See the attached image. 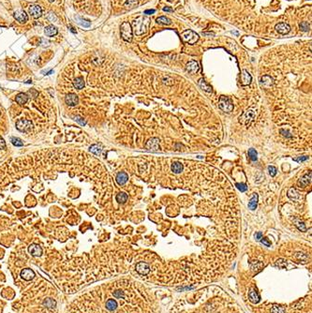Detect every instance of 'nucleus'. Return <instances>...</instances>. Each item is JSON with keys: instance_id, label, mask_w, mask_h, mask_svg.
Masks as SVG:
<instances>
[{"instance_id": "obj_1", "label": "nucleus", "mask_w": 312, "mask_h": 313, "mask_svg": "<svg viewBox=\"0 0 312 313\" xmlns=\"http://www.w3.org/2000/svg\"><path fill=\"white\" fill-rule=\"evenodd\" d=\"M150 25V19L146 16H140L132 23V31L135 35L141 36L147 32Z\"/></svg>"}, {"instance_id": "obj_2", "label": "nucleus", "mask_w": 312, "mask_h": 313, "mask_svg": "<svg viewBox=\"0 0 312 313\" xmlns=\"http://www.w3.org/2000/svg\"><path fill=\"white\" fill-rule=\"evenodd\" d=\"M120 34L122 39L127 42H131L132 41V27L128 22H124L120 26Z\"/></svg>"}, {"instance_id": "obj_3", "label": "nucleus", "mask_w": 312, "mask_h": 313, "mask_svg": "<svg viewBox=\"0 0 312 313\" xmlns=\"http://www.w3.org/2000/svg\"><path fill=\"white\" fill-rule=\"evenodd\" d=\"M256 117V112L253 109H248L239 117V123L243 126H248Z\"/></svg>"}, {"instance_id": "obj_4", "label": "nucleus", "mask_w": 312, "mask_h": 313, "mask_svg": "<svg viewBox=\"0 0 312 313\" xmlns=\"http://www.w3.org/2000/svg\"><path fill=\"white\" fill-rule=\"evenodd\" d=\"M16 128L21 132H30L33 130V123L27 119H19L16 122Z\"/></svg>"}, {"instance_id": "obj_5", "label": "nucleus", "mask_w": 312, "mask_h": 313, "mask_svg": "<svg viewBox=\"0 0 312 313\" xmlns=\"http://www.w3.org/2000/svg\"><path fill=\"white\" fill-rule=\"evenodd\" d=\"M218 107L225 113H231L233 110V104L232 100L224 96H221L218 100Z\"/></svg>"}, {"instance_id": "obj_6", "label": "nucleus", "mask_w": 312, "mask_h": 313, "mask_svg": "<svg viewBox=\"0 0 312 313\" xmlns=\"http://www.w3.org/2000/svg\"><path fill=\"white\" fill-rule=\"evenodd\" d=\"M182 39L185 42H187L189 44H194L198 41L199 36L194 31L189 29V30H186L182 33Z\"/></svg>"}, {"instance_id": "obj_7", "label": "nucleus", "mask_w": 312, "mask_h": 313, "mask_svg": "<svg viewBox=\"0 0 312 313\" xmlns=\"http://www.w3.org/2000/svg\"><path fill=\"white\" fill-rule=\"evenodd\" d=\"M145 148L149 151H158L159 149V140L158 138H151L146 143Z\"/></svg>"}, {"instance_id": "obj_8", "label": "nucleus", "mask_w": 312, "mask_h": 313, "mask_svg": "<svg viewBox=\"0 0 312 313\" xmlns=\"http://www.w3.org/2000/svg\"><path fill=\"white\" fill-rule=\"evenodd\" d=\"M136 271L142 276L147 275L150 272V266L147 263L144 262H140L136 264Z\"/></svg>"}, {"instance_id": "obj_9", "label": "nucleus", "mask_w": 312, "mask_h": 313, "mask_svg": "<svg viewBox=\"0 0 312 313\" xmlns=\"http://www.w3.org/2000/svg\"><path fill=\"white\" fill-rule=\"evenodd\" d=\"M13 17H14V19L17 21V22H19L21 24H25L28 21V16L27 14L24 11V10H16L13 14Z\"/></svg>"}, {"instance_id": "obj_10", "label": "nucleus", "mask_w": 312, "mask_h": 313, "mask_svg": "<svg viewBox=\"0 0 312 313\" xmlns=\"http://www.w3.org/2000/svg\"><path fill=\"white\" fill-rule=\"evenodd\" d=\"M29 14L35 19H38L42 15V10L39 5L33 4L29 7Z\"/></svg>"}, {"instance_id": "obj_11", "label": "nucleus", "mask_w": 312, "mask_h": 313, "mask_svg": "<svg viewBox=\"0 0 312 313\" xmlns=\"http://www.w3.org/2000/svg\"><path fill=\"white\" fill-rule=\"evenodd\" d=\"M65 102L68 106H76L79 102V98L74 93H69L65 97Z\"/></svg>"}, {"instance_id": "obj_12", "label": "nucleus", "mask_w": 312, "mask_h": 313, "mask_svg": "<svg viewBox=\"0 0 312 313\" xmlns=\"http://www.w3.org/2000/svg\"><path fill=\"white\" fill-rule=\"evenodd\" d=\"M20 276H21V278H22L23 280L29 281V280H32L35 278L36 274H35V272H34L32 269H30V268H25V269H23V270L21 271Z\"/></svg>"}, {"instance_id": "obj_13", "label": "nucleus", "mask_w": 312, "mask_h": 313, "mask_svg": "<svg viewBox=\"0 0 312 313\" xmlns=\"http://www.w3.org/2000/svg\"><path fill=\"white\" fill-rule=\"evenodd\" d=\"M28 252L34 257H40L42 254V248L37 244H32L28 247Z\"/></svg>"}, {"instance_id": "obj_14", "label": "nucleus", "mask_w": 312, "mask_h": 313, "mask_svg": "<svg viewBox=\"0 0 312 313\" xmlns=\"http://www.w3.org/2000/svg\"><path fill=\"white\" fill-rule=\"evenodd\" d=\"M273 84H274V80L269 75H263L260 79V84L263 88H269L273 85Z\"/></svg>"}, {"instance_id": "obj_15", "label": "nucleus", "mask_w": 312, "mask_h": 313, "mask_svg": "<svg viewBox=\"0 0 312 313\" xmlns=\"http://www.w3.org/2000/svg\"><path fill=\"white\" fill-rule=\"evenodd\" d=\"M200 69V67H199V64L198 62L192 60V61H189L187 66H186V70L190 73V74H195V73H197Z\"/></svg>"}, {"instance_id": "obj_16", "label": "nucleus", "mask_w": 312, "mask_h": 313, "mask_svg": "<svg viewBox=\"0 0 312 313\" xmlns=\"http://www.w3.org/2000/svg\"><path fill=\"white\" fill-rule=\"evenodd\" d=\"M275 29H276L279 34L285 35V34H288L291 31V26L286 23H279V24L276 25V26H275Z\"/></svg>"}, {"instance_id": "obj_17", "label": "nucleus", "mask_w": 312, "mask_h": 313, "mask_svg": "<svg viewBox=\"0 0 312 313\" xmlns=\"http://www.w3.org/2000/svg\"><path fill=\"white\" fill-rule=\"evenodd\" d=\"M311 182V172H309L308 174H305L302 178L299 179L298 181V186L300 188H306L308 184H310Z\"/></svg>"}, {"instance_id": "obj_18", "label": "nucleus", "mask_w": 312, "mask_h": 313, "mask_svg": "<svg viewBox=\"0 0 312 313\" xmlns=\"http://www.w3.org/2000/svg\"><path fill=\"white\" fill-rule=\"evenodd\" d=\"M288 197H289L291 200L296 201H299L302 200V197H301V195L299 194V192H298L295 189H293V188H291V189L288 190Z\"/></svg>"}, {"instance_id": "obj_19", "label": "nucleus", "mask_w": 312, "mask_h": 313, "mask_svg": "<svg viewBox=\"0 0 312 313\" xmlns=\"http://www.w3.org/2000/svg\"><path fill=\"white\" fill-rule=\"evenodd\" d=\"M115 180H116V182H117L118 185L123 186V185H125V184L127 183V181L128 180V175H127V174L125 173V172H120V173L117 174Z\"/></svg>"}, {"instance_id": "obj_20", "label": "nucleus", "mask_w": 312, "mask_h": 313, "mask_svg": "<svg viewBox=\"0 0 312 313\" xmlns=\"http://www.w3.org/2000/svg\"><path fill=\"white\" fill-rule=\"evenodd\" d=\"M57 33H58L57 28L53 25H50L44 28V34L47 37H54L57 35Z\"/></svg>"}, {"instance_id": "obj_21", "label": "nucleus", "mask_w": 312, "mask_h": 313, "mask_svg": "<svg viewBox=\"0 0 312 313\" xmlns=\"http://www.w3.org/2000/svg\"><path fill=\"white\" fill-rule=\"evenodd\" d=\"M252 81V77L249 74V72L246 69L242 71V85H248Z\"/></svg>"}, {"instance_id": "obj_22", "label": "nucleus", "mask_w": 312, "mask_h": 313, "mask_svg": "<svg viewBox=\"0 0 312 313\" xmlns=\"http://www.w3.org/2000/svg\"><path fill=\"white\" fill-rule=\"evenodd\" d=\"M248 298L250 300V302H252L253 304H257L260 302V296L258 292H257L255 290H250L249 293H248Z\"/></svg>"}, {"instance_id": "obj_23", "label": "nucleus", "mask_w": 312, "mask_h": 313, "mask_svg": "<svg viewBox=\"0 0 312 313\" xmlns=\"http://www.w3.org/2000/svg\"><path fill=\"white\" fill-rule=\"evenodd\" d=\"M183 169H184V166L181 162L175 161L172 164V172L174 174H180L181 172H183Z\"/></svg>"}, {"instance_id": "obj_24", "label": "nucleus", "mask_w": 312, "mask_h": 313, "mask_svg": "<svg viewBox=\"0 0 312 313\" xmlns=\"http://www.w3.org/2000/svg\"><path fill=\"white\" fill-rule=\"evenodd\" d=\"M257 205H258V194L254 193L248 202V208L250 210H255L257 208Z\"/></svg>"}, {"instance_id": "obj_25", "label": "nucleus", "mask_w": 312, "mask_h": 313, "mask_svg": "<svg viewBox=\"0 0 312 313\" xmlns=\"http://www.w3.org/2000/svg\"><path fill=\"white\" fill-rule=\"evenodd\" d=\"M73 86H74L76 89L81 90L84 87V80L83 77H77L73 81Z\"/></svg>"}, {"instance_id": "obj_26", "label": "nucleus", "mask_w": 312, "mask_h": 313, "mask_svg": "<svg viewBox=\"0 0 312 313\" xmlns=\"http://www.w3.org/2000/svg\"><path fill=\"white\" fill-rule=\"evenodd\" d=\"M42 305L45 307L52 309V308H54V307H57V302H56V300H53V298H45L43 300V302H42Z\"/></svg>"}, {"instance_id": "obj_27", "label": "nucleus", "mask_w": 312, "mask_h": 313, "mask_svg": "<svg viewBox=\"0 0 312 313\" xmlns=\"http://www.w3.org/2000/svg\"><path fill=\"white\" fill-rule=\"evenodd\" d=\"M28 100V96L25 93H20L16 96V102L19 104H25Z\"/></svg>"}, {"instance_id": "obj_28", "label": "nucleus", "mask_w": 312, "mask_h": 313, "mask_svg": "<svg viewBox=\"0 0 312 313\" xmlns=\"http://www.w3.org/2000/svg\"><path fill=\"white\" fill-rule=\"evenodd\" d=\"M117 307V302L115 299H109L106 302V308L110 311H114Z\"/></svg>"}, {"instance_id": "obj_29", "label": "nucleus", "mask_w": 312, "mask_h": 313, "mask_svg": "<svg viewBox=\"0 0 312 313\" xmlns=\"http://www.w3.org/2000/svg\"><path fill=\"white\" fill-rule=\"evenodd\" d=\"M198 84H199L200 87H201V89H203V90H205V92H207V93H211V92H212V88L210 87L209 84H206V82H205L204 79H200Z\"/></svg>"}, {"instance_id": "obj_30", "label": "nucleus", "mask_w": 312, "mask_h": 313, "mask_svg": "<svg viewBox=\"0 0 312 313\" xmlns=\"http://www.w3.org/2000/svg\"><path fill=\"white\" fill-rule=\"evenodd\" d=\"M89 151L91 153L97 155V156H99L101 154V152H102V149H101V147L99 146L98 144H93V145H91L89 147Z\"/></svg>"}, {"instance_id": "obj_31", "label": "nucleus", "mask_w": 312, "mask_h": 313, "mask_svg": "<svg viewBox=\"0 0 312 313\" xmlns=\"http://www.w3.org/2000/svg\"><path fill=\"white\" fill-rule=\"evenodd\" d=\"M293 221H294V224L295 226L297 227V229L301 232H306V225L305 223L302 221V220L298 219V218H294L293 219Z\"/></svg>"}, {"instance_id": "obj_32", "label": "nucleus", "mask_w": 312, "mask_h": 313, "mask_svg": "<svg viewBox=\"0 0 312 313\" xmlns=\"http://www.w3.org/2000/svg\"><path fill=\"white\" fill-rule=\"evenodd\" d=\"M157 23L159 24V25H169L172 24V22H171V20L169 19V18L165 17V16L158 17V19H157Z\"/></svg>"}, {"instance_id": "obj_33", "label": "nucleus", "mask_w": 312, "mask_h": 313, "mask_svg": "<svg viewBox=\"0 0 312 313\" xmlns=\"http://www.w3.org/2000/svg\"><path fill=\"white\" fill-rule=\"evenodd\" d=\"M127 194H126L125 192H120L116 195V201L119 202V204H125V202L127 201Z\"/></svg>"}, {"instance_id": "obj_34", "label": "nucleus", "mask_w": 312, "mask_h": 313, "mask_svg": "<svg viewBox=\"0 0 312 313\" xmlns=\"http://www.w3.org/2000/svg\"><path fill=\"white\" fill-rule=\"evenodd\" d=\"M139 4V0H127L125 3V7L127 9H133Z\"/></svg>"}, {"instance_id": "obj_35", "label": "nucleus", "mask_w": 312, "mask_h": 313, "mask_svg": "<svg viewBox=\"0 0 312 313\" xmlns=\"http://www.w3.org/2000/svg\"><path fill=\"white\" fill-rule=\"evenodd\" d=\"M271 313H285V308L281 306L274 305L271 308Z\"/></svg>"}, {"instance_id": "obj_36", "label": "nucleus", "mask_w": 312, "mask_h": 313, "mask_svg": "<svg viewBox=\"0 0 312 313\" xmlns=\"http://www.w3.org/2000/svg\"><path fill=\"white\" fill-rule=\"evenodd\" d=\"M75 19L80 25H82L84 27H89L90 26V22H88L87 20L83 19V18H81V17H75Z\"/></svg>"}, {"instance_id": "obj_37", "label": "nucleus", "mask_w": 312, "mask_h": 313, "mask_svg": "<svg viewBox=\"0 0 312 313\" xmlns=\"http://www.w3.org/2000/svg\"><path fill=\"white\" fill-rule=\"evenodd\" d=\"M248 157H249V158L252 160V161H255V160H257V156H258V153H257V151L255 150V149H253V148H250L249 150H248Z\"/></svg>"}, {"instance_id": "obj_38", "label": "nucleus", "mask_w": 312, "mask_h": 313, "mask_svg": "<svg viewBox=\"0 0 312 313\" xmlns=\"http://www.w3.org/2000/svg\"><path fill=\"white\" fill-rule=\"evenodd\" d=\"M10 142L15 146H23L24 145V143L22 142V140L19 139V138H16V137H11L10 138Z\"/></svg>"}, {"instance_id": "obj_39", "label": "nucleus", "mask_w": 312, "mask_h": 313, "mask_svg": "<svg viewBox=\"0 0 312 313\" xmlns=\"http://www.w3.org/2000/svg\"><path fill=\"white\" fill-rule=\"evenodd\" d=\"M299 27H300V30H301V31L306 32V31H308V30H309V28H310V25H309V24H308L307 22H302V23L300 24Z\"/></svg>"}, {"instance_id": "obj_40", "label": "nucleus", "mask_w": 312, "mask_h": 313, "mask_svg": "<svg viewBox=\"0 0 312 313\" xmlns=\"http://www.w3.org/2000/svg\"><path fill=\"white\" fill-rule=\"evenodd\" d=\"M47 19H48V21L54 23V22H57V16L56 14H54L53 12L51 11V12H49L48 15H47Z\"/></svg>"}, {"instance_id": "obj_41", "label": "nucleus", "mask_w": 312, "mask_h": 313, "mask_svg": "<svg viewBox=\"0 0 312 313\" xmlns=\"http://www.w3.org/2000/svg\"><path fill=\"white\" fill-rule=\"evenodd\" d=\"M235 186L241 192H245L248 190L247 185H246V184H244V183H237V184H235Z\"/></svg>"}, {"instance_id": "obj_42", "label": "nucleus", "mask_w": 312, "mask_h": 313, "mask_svg": "<svg viewBox=\"0 0 312 313\" xmlns=\"http://www.w3.org/2000/svg\"><path fill=\"white\" fill-rule=\"evenodd\" d=\"M114 296L116 297V298H124L125 297V293H124L123 291L118 290V291H114Z\"/></svg>"}, {"instance_id": "obj_43", "label": "nucleus", "mask_w": 312, "mask_h": 313, "mask_svg": "<svg viewBox=\"0 0 312 313\" xmlns=\"http://www.w3.org/2000/svg\"><path fill=\"white\" fill-rule=\"evenodd\" d=\"M74 120H75L77 123H79L81 126H85V125H86V121H85L83 117H81V116H79V115L75 116V117H74Z\"/></svg>"}, {"instance_id": "obj_44", "label": "nucleus", "mask_w": 312, "mask_h": 313, "mask_svg": "<svg viewBox=\"0 0 312 313\" xmlns=\"http://www.w3.org/2000/svg\"><path fill=\"white\" fill-rule=\"evenodd\" d=\"M268 172H269L271 176H275V175L277 174V168L274 167V166H269L268 167Z\"/></svg>"}, {"instance_id": "obj_45", "label": "nucleus", "mask_w": 312, "mask_h": 313, "mask_svg": "<svg viewBox=\"0 0 312 313\" xmlns=\"http://www.w3.org/2000/svg\"><path fill=\"white\" fill-rule=\"evenodd\" d=\"M49 44H50V41H47V40L44 39V38H41V46L46 47V46H49Z\"/></svg>"}, {"instance_id": "obj_46", "label": "nucleus", "mask_w": 312, "mask_h": 313, "mask_svg": "<svg viewBox=\"0 0 312 313\" xmlns=\"http://www.w3.org/2000/svg\"><path fill=\"white\" fill-rule=\"evenodd\" d=\"M279 131H280V133H281L283 136H285V137H288V138L291 137V134L288 131H286V130H283V128H281V130H280Z\"/></svg>"}, {"instance_id": "obj_47", "label": "nucleus", "mask_w": 312, "mask_h": 313, "mask_svg": "<svg viewBox=\"0 0 312 313\" xmlns=\"http://www.w3.org/2000/svg\"><path fill=\"white\" fill-rule=\"evenodd\" d=\"M309 158L307 157V156H304V157H299V158H294V159H293V160H295V161H297V162H302V161H306V160H307Z\"/></svg>"}, {"instance_id": "obj_48", "label": "nucleus", "mask_w": 312, "mask_h": 313, "mask_svg": "<svg viewBox=\"0 0 312 313\" xmlns=\"http://www.w3.org/2000/svg\"><path fill=\"white\" fill-rule=\"evenodd\" d=\"M5 148H6V142L2 137H0V149H5Z\"/></svg>"}, {"instance_id": "obj_49", "label": "nucleus", "mask_w": 312, "mask_h": 313, "mask_svg": "<svg viewBox=\"0 0 312 313\" xmlns=\"http://www.w3.org/2000/svg\"><path fill=\"white\" fill-rule=\"evenodd\" d=\"M260 241H261L263 245H265L266 247H270V246H271V243L268 241V239H267V238H262Z\"/></svg>"}, {"instance_id": "obj_50", "label": "nucleus", "mask_w": 312, "mask_h": 313, "mask_svg": "<svg viewBox=\"0 0 312 313\" xmlns=\"http://www.w3.org/2000/svg\"><path fill=\"white\" fill-rule=\"evenodd\" d=\"M255 238H256V240L260 241L261 239L263 238V233H262L261 232H259V233H255Z\"/></svg>"}, {"instance_id": "obj_51", "label": "nucleus", "mask_w": 312, "mask_h": 313, "mask_svg": "<svg viewBox=\"0 0 312 313\" xmlns=\"http://www.w3.org/2000/svg\"><path fill=\"white\" fill-rule=\"evenodd\" d=\"M155 13V10H147L144 11V14H153Z\"/></svg>"}, {"instance_id": "obj_52", "label": "nucleus", "mask_w": 312, "mask_h": 313, "mask_svg": "<svg viewBox=\"0 0 312 313\" xmlns=\"http://www.w3.org/2000/svg\"><path fill=\"white\" fill-rule=\"evenodd\" d=\"M163 10H164V11H173V10H172V9H169V8H164Z\"/></svg>"}, {"instance_id": "obj_53", "label": "nucleus", "mask_w": 312, "mask_h": 313, "mask_svg": "<svg viewBox=\"0 0 312 313\" xmlns=\"http://www.w3.org/2000/svg\"><path fill=\"white\" fill-rule=\"evenodd\" d=\"M68 27H69V29H70V31H71V32H73V33H76V30H74V28H73L72 26H70V25H69Z\"/></svg>"}, {"instance_id": "obj_54", "label": "nucleus", "mask_w": 312, "mask_h": 313, "mask_svg": "<svg viewBox=\"0 0 312 313\" xmlns=\"http://www.w3.org/2000/svg\"><path fill=\"white\" fill-rule=\"evenodd\" d=\"M48 1H49V2H51V3H53V2L54 1V0H48Z\"/></svg>"}]
</instances>
